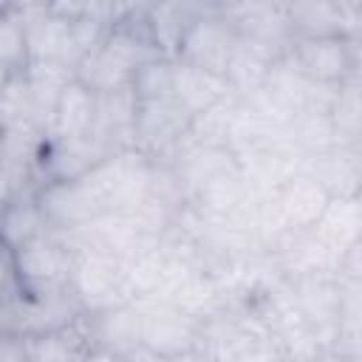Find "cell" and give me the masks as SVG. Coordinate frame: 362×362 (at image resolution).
<instances>
[{
  "mask_svg": "<svg viewBox=\"0 0 362 362\" xmlns=\"http://www.w3.org/2000/svg\"><path fill=\"white\" fill-rule=\"evenodd\" d=\"M240 96L229 93L221 102L209 105L206 110L189 116V130L187 139L189 144H201V147H229V133L235 124V113H238Z\"/></svg>",
  "mask_w": 362,
  "mask_h": 362,
  "instance_id": "cell-17",
  "label": "cell"
},
{
  "mask_svg": "<svg viewBox=\"0 0 362 362\" xmlns=\"http://www.w3.org/2000/svg\"><path fill=\"white\" fill-rule=\"evenodd\" d=\"M48 11L74 23L82 17H105L107 20V0H45Z\"/></svg>",
  "mask_w": 362,
  "mask_h": 362,
  "instance_id": "cell-23",
  "label": "cell"
},
{
  "mask_svg": "<svg viewBox=\"0 0 362 362\" xmlns=\"http://www.w3.org/2000/svg\"><path fill=\"white\" fill-rule=\"evenodd\" d=\"M6 266L17 288L54 291L71 286L76 246L59 232H42L17 249H6Z\"/></svg>",
  "mask_w": 362,
  "mask_h": 362,
  "instance_id": "cell-1",
  "label": "cell"
},
{
  "mask_svg": "<svg viewBox=\"0 0 362 362\" xmlns=\"http://www.w3.org/2000/svg\"><path fill=\"white\" fill-rule=\"evenodd\" d=\"M348 150L354 153V158H356V164H359V170H362V136H356V139L348 144Z\"/></svg>",
  "mask_w": 362,
  "mask_h": 362,
  "instance_id": "cell-27",
  "label": "cell"
},
{
  "mask_svg": "<svg viewBox=\"0 0 362 362\" xmlns=\"http://www.w3.org/2000/svg\"><path fill=\"white\" fill-rule=\"evenodd\" d=\"M175 76H178V62L173 57H153V59L136 65L130 85H133L139 102H173L175 99Z\"/></svg>",
  "mask_w": 362,
  "mask_h": 362,
  "instance_id": "cell-19",
  "label": "cell"
},
{
  "mask_svg": "<svg viewBox=\"0 0 362 362\" xmlns=\"http://www.w3.org/2000/svg\"><path fill=\"white\" fill-rule=\"evenodd\" d=\"M342 6H345V11H348V17H356L359 11H362V0H339Z\"/></svg>",
  "mask_w": 362,
  "mask_h": 362,
  "instance_id": "cell-28",
  "label": "cell"
},
{
  "mask_svg": "<svg viewBox=\"0 0 362 362\" xmlns=\"http://www.w3.org/2000/svg\"><path fill=\"white\" fill-rule=\"evenodd\" d=\"M136 303L141 308L144 345L158 359L195 356V348L201 339V320L198 317H192L181 305L161 300V297H141Z\"/></svg>",
  "mask_w": 362,
  "mask_h": 362,
  "instance_id": "cell-3",
  "label": "cell"
},
{
  "mask_svg": "<svg viewBox=\"0 0 362 362\" xmlns=\"http://www.w3.org/2000/svg\"><path fill=\"white\" fill-rule=\"evenodd\" d=\"M286 133H288V139H291V144L297 147L300 156L322 153V150L339 144L334 119H331V113H322V110H300V113H294L288 119V124H286Z\"/></svg>",
  "mask_w": 362,
  "mask_h": 362,
  "instance_id": "cell-18",
  "label": "cell"
},
{
  "mask_svg": "<svg viewBox=\"0 0 362 362\" xmlns=\"http://www.w3.org/2000/svg\"><path fill=\"white\" fill-rule=\"evenodd\" d=\"M0 59H3V76L25 74L28 71V40H25V23L14 8H6L3 28H0Z\"/></svg>",
  "mask_w": 362,
  "mask_h": 362,
  "instance_id": "cell-22",
  "label": "cell"
},
{
  "mask_svg": "<svg viewBox=\"0 0 362 362\" xmlns=\"http://www.w3.org/2000/svg\"><path fill=\"white\" fill-rule=\"evenodd\" d=\"M74 76L82 85H88L90 90L105 93V90L127 85L130 76H133V68L116 51H110L105 42H99L96 48H90L88 54L79 57V62L74 68Z\"/></svg>",
  "mask_w": 362,
  "mask_h": 362,
  "instance_id": "cell-15",
  "label": "cell"
},
{
  "mask_svg": "<svg viewBox=\"0 0 362 362\" xmlns=\"http://www.w3.org/2000/svg\"><path fill=\"white\" fill-rule=\"evenodd\" d=\"M334 272L339 274V280H345V283H359V286H362V238H356L351 246L342 249V255L337 257Z\"/></svg>",
  "mask_w": 362,
  "mask_h": 362,
  "instance_id": "cell-24",
  "label": "cell"
},
{
  "mask_svg": "<svg viewBox=\"0 0 362 362\" xmlns=\"http://www.w3.org/2000/svg\"><path fill=\"white\" fill-rule=\"evenodd\" d=\"M274 198L291 229H314L334 201L325 187L300 167L274 187Z\"/></svg>",
  "mask_w": 362,
  "mask_h": 362,
  "instance_id": "cell-9",
  "label": "cell"
},
{
  "mask_svg": "<svg viewBox=\"0 0 362 362\" xmlns=\"http://www.w3.org/2000/svg\"><path fill=\"white\" fill-rule=\"evenodd\" d=\"M178 62V76H175V102L181 105V110L187 116H195L201 110H206L209 105L221 102L223 96L232 93L226 76L221 74H212V71H204V68H195V65H187L181 59Z\"/></svg>",
  "mask_w": 362,
  "mask_h": 362,
  "instance_id": "cell-13",
  "label": "cell"
},
{
  "mask_svg": "<svg viewBox=\"0 0 362 362\" xmlns=\"http://www.w3.org/2000/svg\"><path fill=\"white\" fill-rule=\"evenodd\" d=\"M96 107L99 96L76 76L59 90L54 119L48 127V139H85L96 130Z\"/></svg>",
  "mask_w": 362,
  "mask_h": 362,
  "instance_id": "cell-11",
  "label": "cell"
},
{
  "mask_svg": "<svg viewBox=\"0 0 362 362\" xmlns=\"http://www.w3.org/2000/svg\"><path fill=\"white\" fill-rule=\"evenodd\" d=\"M249 3H255V0H209V6H212L215 11H221V14H229V11H238V8H243V6H249Z\"/></svg>",
  "mask_w": 362,
  "mask_h": 362,
  "instance_id": "cell-25",
  "label": "cell"
},
{
  "mask_svg": "<svg viewBox=\"0 0 362 362\" xmlns=\"http://www.w3.org/2000/svg\"><path fill=\"white\" fill-rule=\"evenodd\" d=\"M223 17L235 25L240 42H246L249 48L263 54L269 62L286 57L297 40L283 6L274 0H255V3H249L238 11H229Z\"/></svg>",
  "mask_w": 362,
  "mask_h": 362,
  "instance_id": "cell-7",
  "label": "cell"
},
{
  "mask_svg": "<svg viewBox=\"0 0 362 362\" xmlns=\"http://www.w3.org/2000/svg\"><path fill=\"white\" fill-rule=\"evenodd\" d=\"M238 45H240V37L235 25L221 11H209L189 20L175 59L223 76Z\"/></svg>",
  "mask_w": 362,
  "mask_h": 362,
  "instance_id": "cell-6",
  "label": "cell"
},
{
  "mask_svg": "<svg viewBox=\"0 0 362 362\" xmlns=\"http://www.w3.org/2000/svg\"><path fill=\"white\" fill-rule=\"evenodd\" d=\"M71 288L82 300L85 311H102L133 300L127 286V260L102 249H76Z\"/></svg>",
  "mask_w": 362,
  "mask_h": 362,
  "instance_id": "cell-2",
  "label": "cell"
},
{
  "mask_svg": "<svg viewBox=\"0 0 362 362\" xmlns=\"http://www.w3.org/2000/svg\"><path fill=\"white\" fill-rule=\"evenodd\" d=\"M269 59L263 54H257L255 48H249L246 42H240L226 65V82L232 88V93H238L240 99H249L252 93H257L263 88L266 71H269Z\"/></svg>",
  "mask_w": 362,
  "mask_h": 362,
  "instance_id": "cell-21",
  "label": "cell"
},
{
  "mask_svg": "<svg viewBox=\"0 0 362 362\" xmlns=\"http://www.w3.org/2000/svg\"><path fill=\"white\" fill-rule=\"evenodd\" d=\"M348 37L362 45V11H359L356 17H351V34H348Z\"/></svg>",
  "mask_w": 362,
  "mask_h": 362,
  "instance_id": "cell-26",
  "label": "cell"
},
{
  "mask_svg": "<svg viewBox=\"0 0 362 362\" xmlns=\"http://www.w3.org/2000/svg\"><path fill=\"white\" fill-rule=\"evenodd\" d=\"M189 116L173 102H141L133 122V144L153 161H173L187 144Z\"/></svg>",
  "mask_w": 362,
  "mask_h": 362,
  "instance_id": "cell-5",
  "label": "cell"
},
{
  "mask_svg": "<svg viewBox=\"0 0 362 362\" xmlns=\"http://www.w3.org/2000/svg\"><path fill=\"white\" fill-rule=\"evenodd\" d=\"M331 119L342 147H348L356 136H362V76H345L337 85Z\"/></svg>",
  "mask_w": 362,
  "mask_h": 362,
  "instance_id": "cell-20",
  "label": "cell"
},
{
  "mask_svg": "<svg viewBox=\"0 0 362 362\" xmlns=\"http://www.w3.org/2000/svg\"><path fill=\"white\" fill-rule=\"evenodd\" d=\"M283 11L294 37L351 34V17L339 0H286Z\"/></svg>",
  "mask_w": 362,
  "mask_h": 362,
  "instance_id": "cell-12",
  "label": "cell"
},
{
  "mask_svg": "<svg viewBox=\"0 0 362 362\" xmlns=\"http://www.w3.org/2000/svg\"><path fill=\"white\" fill-rule=\"evenodd\" d=\"M314 235L325 243V249L334 257H339L345 246H351L356 238H362V198L331 201V206L314 226Z\"/></svg>",
  "mask_w": 362,
  "mask_h": 362,
  "instance_id": "cell-14",
  "label": "cell"
},
{
  "mask_svg": "<svg viewBox=\"0 0 362 362\" xmlns=\"http://www.w3.org/2000/svg\"><path fill=\"white\" fill-rule=\"evenodd\" d=\"M300 170L314 175L334 201H345V198H359L362 195V170H359L354 153L348 147H342V144L328 147L322 153L303 156L300 158Z\"/></svg>",
  "mask_w": 362,
  "mask_h": 362,
  "instance_id": "cell-10",
  "label": "cell"
},
{
  "mask_svg": "<svg viewBox=\"0 0 362 362\" xmlns=\"http://www.w3.org/2000/svg\"><path fill=\"white\" fill-rule=\"evenodd\" d=\"M286 57L311 82L339 85L351 74L354 45H351V37L348 34H334V37H297Z\"/></svg>",
  "mask_w": 362,
  "mask_h": 362,
  "instance_id": "cell-8",
  "label": "cell"
},
{
  "mask_svg": "<svg viewBox=\"0 0 362 362\" xmlns=\"http://www.w3.org/2000/svg\"><path fill=\"white\" fill-rule=\"evenodd\" d=\"M34 195L48 232L71 235L105 215V206L85 175L74 181H40Z\"/></svg>",
  "mask_w": 362,
  "mask_h": 362,
  "instance_id": "cell-4",
  "label": "cell"
},
{
  "mask_svg": "<svg viewBox=\"0 0 362 362\" xmlns=\"http://www.w3.org/2000/svg\"><path fill=\"white\" fill-rule=\"evenodd\" d=\"M34 189H37V187H34ZM34 189H23V192H14L11 198H6V209H3V238H6V249H17V246H23L25 240H31V238L48 232Z\"/></svg>",
  "mask_w": 362,
  "mask_h": 362,
  "instance_id": "cell-16",
  "label": "cell"
}]
</instances>
